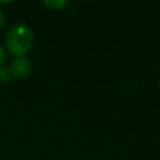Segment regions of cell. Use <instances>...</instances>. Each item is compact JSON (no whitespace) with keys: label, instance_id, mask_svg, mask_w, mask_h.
<instances>
[{"label":"cell","instance_id":"2","mask_svg":"<svg viewBox=\"0 0 160 160\" xmlns=\"http://www.w3.org/2000/svg\"><path fill=\"white\" fill-rule=\"evenodd\" d=\"M31 71V65L30 61L25 58H15L11 62L10 66V72L11 76L16 78V79H25L29 76Z\"/></svg>","mask_w":160,"mask_h":160},{"label":"cell","instance_id":"7","mask_svg":"<svg viewBox=\"0 0 160 160\" xmlns=\"http://www.w3.org/2000/svg\"><path fill=\"white\" fill-rule=\"evenodd\" d=\"M159 90H160V79H159Z\"/></svg>","mask_w":160,"mask_h":160},{"label":"cell","instance_id":"6","mask_svg":"<svg viewBox=\"0 0 160 160\" xmlns=\"http://www.w3.org/2000/svg\"><path fill=\"white\" fill-rule=\"evenodd\" d=\"M4 22H5V19H4V14H2V11H1V9H0V30L2 29V26H4Z\"/></svg>","mask_w":160,"mask_h":160},{"label":"cell","instance_id":"5","mask_svg":"<svg viewBox=\"0 0 160 160\" xmlns=\"http://www.w3.org/2000/svg\"><path fill=\"white\" fill-rule=\"evenodd\" d=\"M5 60V51H4V48L0 45V65L4 62Z\"/></svg>","mask_w":160,"mask_h":160},{"label":"cell","instance_id":"3","mask_svg":"<svg viewBox=\"0 0 160 160\" xmlns=\"http://www.w3.org/2000/svg\"><path fill=\"white\" fill-rule=\"evenodd\" d=\"M68 1L65 0H49V1H42V5L48 8L49 10H60L61 8L66 6Z\"/></svg>","mask_w":160,"mask_h":160},{"label":"cell","instance_id":"1","mask_svg":"<svg viewBox=\"0 0 160 160\" xmlns=\"http://www.w3.org/2000/svg\"><path fill=\"white\" fill-rule=\"evenodd\" d=\"M34 42V32L25 24L11 26L5 35V48L12 55L22 58L31 49Z\"/></svg>","mask_w":160,"mask_h":160},{"label":"cell","instance_id":"4","mask_svg":"<svg viewBox=\"0 0 160 160\" xmlns=\"http://www.w3.org/2000/svg\"><path fill=\"white\" fill-rule=\"evenodd\" d=\"M11 78V72H10V69L8 68H0V81L1 82H6L9 81Z\"/></svg>","mask_w":160,"mask_h":160}]
</instances>
